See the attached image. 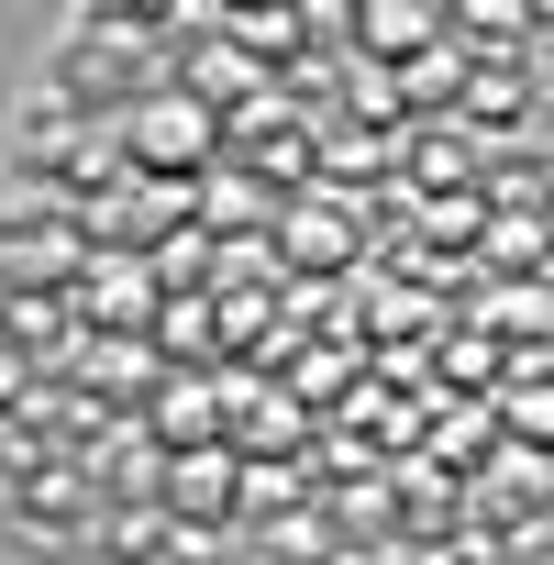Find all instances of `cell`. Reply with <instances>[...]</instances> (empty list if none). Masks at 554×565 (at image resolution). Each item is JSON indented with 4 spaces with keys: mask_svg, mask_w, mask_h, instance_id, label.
I'll return each instance as SVG.
<instances>
[{
    "mask_svg": "<svg viewBox=\"0 0 554 565\" xmlns=\"http://www.w3.org/2000/svg\"><path fill=\"white\" fill-rule=\"evenodd\" d=\"M366 45L377 56H411V45H433V12H366Z\"/></svg>",
    "mask_w": 554,
    "mask_h": 565,
    "instance_id": "1",
    "label": "cell"
},
{
    "mask_svg": "<svg viewBox=\"0 0 554 565\" xmlns=\"http://www.w3.org/2000/svg\"><path fill=\"white\" fill-rule=\"evenodd\" d=\"M200 145V122H178V100H156V122H145V156H189Z\"/></svg>",
    "mask_w": 554,
    "mask_h": 565,
    "instance_id": "2",
    "label": "cell"
}]
</instances>
